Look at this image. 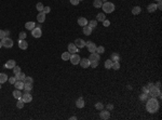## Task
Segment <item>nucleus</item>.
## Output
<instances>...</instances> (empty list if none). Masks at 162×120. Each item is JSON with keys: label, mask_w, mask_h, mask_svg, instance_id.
<instances>
[{"label": "nucleus", "mask_w": 162, "mask_h": 120, "mask_svg": "<svg viewBox=\"0 0 162 120\" xmlns=\"http://www.w3.org/2000/svg\"><path fill=\"white\" fill-rule=\"evenodd\" d=\"M140 100L142 101V102H146V101L148 100V94H145V93H142L140 95Z\"/></svg>", "instance_id": "f704fd0d"}, {"label": "nucleus", "mask_w": 162, "mask_h": 120, "mask_svg": "<svg viewBox=\"0 0 162 120\" xmlns=\"http://www.w3.org/2000/svg\"><path fill=\"white\" fill-rule=\"evenodd\" d=\"M15 81H16V79H15V77H9V82H10L11 84H14Z\"/></svg>", "instance_id": "de8ad7c7"}, {"label": "nucleus", "mask_w": 162, "mask_h": 120, "mask_svg": "<svg viewBox=\"0 0 162 120\" xmlns=\"http://www.w3.org/2000/svg\"><path fill=\"white\" fill-rule=\"evenodd\" d=\"M70 55L71 54L69 53V52H64V53L62 54V60L63 61H69V59H70Z\"/></svg>", "instance_id": "c85d7f7f"}, {"label": "nucleus", "mask_w": 162, "mask_h": 120, "mask_svg": "<svg viewBox=\"0 0 162 120\" xmlns=\"http://www.w3.org/2000/svg\"><path fill=\"white\" fill-rule=\"evenodd\" d=\"M96 52H97L98 54H102L105 52V48L103 47V46H99V47H96Z\"/></svg>", "instance_id": "4c0bfd02"}, {"label": "nucleus", "mask_w": 162, "mask_h": 120, "mask_svg": "<svg viewBox=\"0 0 162 120\" xmlns=\"http://www.w3.org/2000/svg\"><path fill=\"white\" fill-rule=\"evenodd\" d=\"M13 73L16 75V74H18V73H21V67L20 66H17V65H15L14 67H13Z\"/></svg>", "instance_id": "a19ab883"}, {"label": "nucleus", "mask_w": 162, "mask_h": 120, "mask_svg": "<svg viewBox=\"0 0 162 120\" xmlns=\"http://www.w3.org/2000/svg\"><path fill=\"white\" fill-rule=\"evenodd\" d=\"M8 79H9V77H8L7 74L0 73V83H4V82H7Z\"/></svg>", "instance_id": "412c9836"}, {"label": "nucleus", "mask_w": 162, "mask_h": 120, "mask_svg": "<svg viewBox=\"0 0 162 120\" xmlns=\"http://www.w3.org/2000/svg\"><path fill=\"white\" fill-rule=\"evenodd\" d=\"M102 23H103V25H104V26H105V27H108V26H109V25H110V22H109V21H108V20L103 21V22H102Z\"/></svg>", "instance_id": "8fccbe9b"}, {"label": "nucleus", "mask_w": 162, "mask_h": 120, "mask_svg": "<svg viewBox=\"0 0 162 120\" xmlns=\"http://www.w3.org/2000/svg\"><path fill=\"white\" fill-rule=\"evenodd\" d=\"M1 43H2V47H4V48H12L13 47V40L10 39L9 37H4V38L1 40Z\"/></svg>", "instance_id": "20e7f679"}, {"label": "nucleus", "mask_w": 162, "mask_h": 120, "mask_svg": "<svg viewBox=\"0 0 162 120\" xmlns=\"http://www.w3.org/2000/svg\"><path fill=\"white\" fill-rule=\"evenodd\" d=\"M106 20V15L105 13H98L96 15V21H99V22H103V21Z\"/></svg>", "instance_id": "bb28decb"}, {"label": "nucleus", "mask_w": 162, "mask_h": 120, "mask_svg": "<svg viewBox=\"0 0 162 120\" xmlns=\"http://www.w3.org/2000/svg\"><path fill=\"white\" fill-rule=\"evenodd\" d=\"M24 83H34V79L32 77H25Z\"/></svg>", "instance_id": "58836bf2"}, {"label": "nucleus", "mask_w": 162, "mask_h": 120, "mask_svg": "<svg viewBox=\"0 0 162 120\" xmlns=\"http://www.w3.org/2000/svg\"><path fill=\"white\" fill-rule=\"evenodd\" d=\"M149 94L151 97H161V90L158 87L152 86L151 88H149Z\"/></svg>", "instance_id": "7ed1b4c3"}, {"label": "nucleus", "mask_w": 162, "mask_h": 120, "mask_svg": "<svg viewBox=\"0 0 162 120\" xmlns=\"http://www.w3.org/2000/svg\"><path fill=\"white\" fill-rule=\"evenodd\" d=\"M140 12H142V8L140 7H134L132 9V14L133 15H138Z\"/></svg>", "instance_id": "cd10ccee"}, {"label": "nucleus", "mask_w": 162, "mask_h": 120, "mask_svg": "<svg viewBox=\"0 0 162 120\" xmlns=\"http://www.w3.org/2000/svg\"><path fill=\"white\" fill-rule=\"evenodd\" d=\"M24 89L26 92H30V91L32 90V83H25Z\"/></svg>", "instance_id": "72a5a7b5"}, {"label": "nucleus", "mask_w": 162, "mask_h": 120, "mask_svg": "<svg viewBox=\"0 0 162 120\" xmlns=\"http://www.w3.org/2000/svg\"><path fill=\"white\" fill-rule=\"evenodd\" d=\"M75 44L77 46L78 49H81V48L86 47V41H84L83 39H81V38H78V39L75 40Z\"/></svg>", "instance_id": "f8f14e48"}, {"label": "nucleus", "mask_w": 162, "mask_h": 120, "mask_svg": "<svg viewBox=\"0 0 162 120\" xmlns=\"http://www.w3.org/2000/svg\"><path fill=\"white\" fill-rule=\"evenodd\" d=\"M42 12H43L44 14H48V13L51 12V8H50V7H44V8H43V11H42Z\"/></svg>", "instance_id": "37998d69"}, {"label": "nucleus", "mask_w": 162, "mask_h": 120, "mask_svg": "<svg viewBox=\"0 0 162 120\" xmlns=\"http://www.w3.org/2000/svg\"><path fill=\"white\" fill-rule=\"evenodd\" d=\"M0 89H1V83H0Z\"/></svg>", "instance_id": "bf43d9fd"}, {"label": "nucleus", "mask_w": 162, "mask_h": 120, "mask_svg": "<svg viewBox=\"0 0 162 120\" xmlns=\"http://www.w3.org/2000/svg\"><path fill=\"white\" fill-rule=\"evenodd\" d=\"M111 65H112V61L111 60H107L105 62V68L106 69H111Z\"/></svg>", "instance_id": "473e14b6"}, {"label": "nucleus", "mask_w": 162, "mask_h": 120, "mask_svg": "<svg viewBox=\"0 0 162 120\" xmlns=\"http://www.w3.org/2000/svg\"><path fill=\"white\" fill-rule=\"evenodd\" d=\"M4 37H7V35H5V30L0 29V40H2Z\"/></svg>", "instance_id": "79ce46f5"}, {"label": "nucleus", "mask_w": 162, "mask_h": 120, "mask_svg": "<svg viewBox=\"0 0 162 120\" xmlns=\"http://www.w3.org/2000/svg\"><path fill=\"white\" fill-rule=\"evenodd\" d=\"M95 109H97V110H102V109H104V104H103V103H101V102H98V103H96V104H95Z\"/></svg>", "instance_id": "c9c22d12"}, {"label": "nucleus", "mask_w": 162, "mask_h": 120, "mask_svg": "<svg viewBox=\"0 0 162 120\" xmlns=\"http://www.w3.org/2000/svg\"><path fill=\"white\" fill-rule=\"evenodd\" d=\"M25 27H26V29H28V30H32L35 27H36V24H35V22H26Z\"/></svg>", "instance_id": "5701e85b"}, {"label": "nucleus", "mask_w": 162, "mask_h": 120, "mask_svg": "<svg viewBox=\"0 0 162 120\" xmlns=\"http://www.w3.org/2000/svg\"><path fill=\"white\" fill-rule=\"evenodd\" d=\"M111 109H113V105L112 104H108L107 105V110H111Z\"/></svg>", "instance_id": "3c124183"}, {"label": "nucleus", "mask_w": 162, "mask_h": 120, "mask_svg": "<svg viewBox=\"0 0 162 120\" xmlns=\"http://www.w3.org/2000/svg\"><path fill=\"white\" fill-rule=\"evenodd\" d=\"M142 91H143V93L149 94V88H148V87H143V88H142Z\"/></svg>", "instance_id": "c03bdc74"}, {"label": "nucleus", "mask_w": 162, "mask_h": 120, "mask_svg": "<svg viewBox=\"0 0 162 120\" xmlns=\"http://www.w3.org/2000/svg\"><path fill=\"white\" fill-rule=\"evenodd\" d=\"M24 81H21V80H16L15 81V83H14V87L15 89H17V90H22V89H24Z\"/></svg>", "instance_id": "2eb2a0df"}, {"label": "nucleus", "mask_w": 162, "mask_h": 120, "mask_svg": "<svg viewBox=\"0 0 162 120\" xmlns=\"http://www.w3.org/2000/svg\"><path fill=\"white\" fill-rule=\"evenodd\" d=\"M68 52L70 54H74V53H77V52H79V49L77 48V46L75 43H69L68 44Z\"/></svg>", "instance_id": "9b49d317"}, {"label": "nucleus", "mask_w": 162, "mask_h": 120, "mask_svg": "<svg viewBox=\"0 0 162 120\" xmlns=\"http://www.w3.org/2000/svg\"><path fill=\"white\" fill-rule=\"evenodd\" d=\"M120 59H121V56H120V54L119 53H112L110 55V60L112 62H119Z\"/></svg>", "instance_id": "aec40b11"}, {"label": "nucleus", "mask_w": 162, "mask_h": 120, "mask_svg": "<svg viewBox=\"0 0 162 120\" xmlns=\"http://www.w3.org/2000/svg\"><path fill=\"white\" fill-rule=\"evenodd\" d=\"M79 1H82V0H79Z\"/></svg>", "instance_id": "052dcab7"}, {"label": "nucleus", "mask_w": 162, "mask_h": 120, "mask_svg": "<svg viewBox=\"0 0 162 120\" xmlns=\"http://www.w3.org/2000/svg\"><path fill=\"white\" fill-rule=\"evenodd\" d=\"M156 1H157V2H158V1H161V0H156Z\"/></svg>", "instance_id": "13d9d810"}, {"label": "nucleus", "mask_w": 162, "mask_h": 120, "mask_svg": "<svg viewBox=\"0 0 162 120\" xmlns=\"http://www.w3.org/2000/svg\"><path fill=\"white\" fill-rule=\"evenodd\" d=\"M152 86H155V84H153V83H151V82H150V83H148V88H151Z\"/></svg>", "instance_id": "5fc2aeb1"}, {"label": "nucleus", "mask_w": 162, "mask_h": 120, "mask_svg": "<svg viewBox=\"0 0 162 120\" xmlns=\"http://www.w3.org/2000/svg\"><path fill=\"white\" fill-rule=\"evenodd\" d=\"M76 119H77L76 116H72V117H70V120H76Z\"/></svg>", "instance_id": "864d4df0"}, {"label": "nucleus", "mask_w": 162, "mask_h": 120, "mask_svg": "<svg viewBox=\"0 0 162 120\" xmlns=\"http://www.w3.org/2000/svg\"><path fill=\"white\" fill-rule=\"evenodd\" d=\"M43 3H41V2H38L37 3V5H36V9H37L39 12H42L43 11Z\"/></svg>", "instance_id": "e433bc0d"}, {"label": "nucleus", "mask_w": 162, "mask_h": 120, "mask_svg": "<svg viewBox=\"0 0 162 120\" xmlns=\"http://www.w3.org/2000/svg\"><path fill=\"white\" fill-rule=\"evenodd\" d=\"M102 1H104V2H106V1H107V0H102Z\"/></svg>", "instance_id": "4d7b16f0"}, {"label": "nucleus", "mask_w": 162, "mask_h": 120, "mask_svg": "<svg viewBox=\"0 0 162 120\" xmlns=\"http://www.w3.org/2000/svg\"><path fill=\"white\" fill-rule=\"evenodd\" d=\"M22 101L24 102V103H30V102L32 101V94H30L29 92H26L25 94H23L22 95Z\"/></svg>", "instance_id": "9d476101"}, {"label": "nucleus", "mask_w": 162, "mask_h": 120, "mask_svg": "<svg viewBox=\"0 0 162 120\" xmlns=\"http://www.w3.org/2000/svg\"><path fill=\"white\" fill-rule=\"evenodd\" d=\"M99 60H101V56H99V54H98L97 52L91 53L90 54V56H89V61H90V63H91V62H99Z\"/></svg>", "instance_id": "6e6552de"}, {"label": "nucleus", "mask_w": 162, "mask_h": 120, "mask_svg": "<svg viewBox=\"0 0 162 120\" xmlns=\"http://www.w3.org/2000/svg\"><path fill=\"white\" fill-rule=\"evenodd\" d=\"M26 32H20V35H18V37H20V39H26Z\"/></svg>", "instance_id": "a18cd8bd"}, {"label": "nucleus", "mask_w": 162, "mask_h": 120, "mask_svg": "<svg viewBox=\"0 0 162 120\" xmlns=\"http://www.w3.org/2000/svg\"><path fill=\"white\" fill-rule=\"evenodd\" d=\"M25 77H26V75H25L24 73H22V71L15 75V79H16V80H21V81H24Z\"/></svg>", "instance_id": "393cba45"}, {"label": "nucleus", "mask_w": 162, "mask_h": 120, "mask_svg": "<svg viewBox=\"0 0 162 120\" xmlns=\"http://www.w3.org/2000/svg\"><path fill=\"white\" fill-rule=\"evenodd\" d=\"M84 105H86V104H84L83 98H82V97H79L78 100H77V102H76V106L78 108H83Z\"/></svg>", "instance_id": "f3484780"}, {"label": "nucleus", "mask_w": 162, "mask_h": 120, "mask_svg": "<svg viewBox=\"0 0 162 120\" xmlns=\"http://www.w3.org/2000/svg\"><path fill=\"white\" fill-rule=\"evenodd\" d=\"M1 47H2V43H1V41H0V49H1Z\"/></svg>", "instance_id": "6e6d98bb"}, {"label": "nucleus", "mask_w": 162, "mask_h": 120, "mask_svg": "<svg viewBox=\"0 0 162 120\" xmlns=\"http://www.w3.org/2000/svg\"><path fill=\"white\" fill-rule=\"evenodd\" d=\"M16 64H15V61L14 60H9V61L5 63V65H4V67L5 68H9V69H11V68H13V67L15 66Z\"/></svg>", "instance_id": "dca6fc26"}, {"label": "nucleus", "mask_w": 162, "mask_h": 120, "mask_svg": "<svg viewBox=\"0 0 162 120\" xmlns=\"http://www.w3.org/2000/svg\"><path fill=\"white\" fill-rule=\"evenodd\" d=\"M111 68H112L113 70H118V69L120 68V63H119V62H112Z\"/></svg>", "instance_id": "2f4dec72"}, {"label": "nucleus", "mask_w": 162, "mask_h": 120, "mask_svg": "<svg viewBox=\"0 0 162 120\" xmlns=\"http://www.w3.org/2000/svg\"><path fill=\"white\" fill-rule=\"evenodd\" d=\"M147 104H146V109L149 114H156L159 110L160 104L158 102L157 97H149L147 101Z\"/></svg>", "instance_id": "f257e3e1"}, {"label": "nucleus", "mask_w": 162, "mask_h": 120, "mask_svg": "<svg viewBox=\"0 0 162 120\" xmlns=\"http://www.w3.org/2000/svg\"><path fill=\"white\" fill-rule=\"evenodd\" d=\"M80 56H79L77 53H74L70 55V59H69V61L71 62V64L72 65H78L79 63H80Z\"/></svg>", "instance_id": "423d86ee"}, {"label": "nucleus", "mask_w": 162, "mask_h": 120, "mask_svg": "<svg viewBox=\"0 0 162 120\" xmlns=\"http://www.w3.org/2000/svg\"><path fill=\"white\" fill-rule=\"evenodd\" d=\"M22 95L23 94L21 93V90H14L13 91V96H14L15 98H16V100H20V98H22Z\"/></svg>", "instance_id": "a878e982"}, {"label": "nucleus", "mask_w": 162, "mask_h": 120, "mask_svg": "<svg viewBox=\"0 0 162 120\" xmlns=\"http://www.w3.org/2000/svg\"><path fill=\"white\" fill-rule=\"evenodd\" d=\"M24 102H23V101H22V98H20V100H18V101H17V104H16V107L17 108H23V107H24Z\"/></svg>", "instance_id": "ea45409f"}, {"label": "nucleus", "mask_w": 162, "mask_h": 120, "mask_svg": "<svg viewBox=\"0 0 162 120\" xmlns=\"http://www.w3.org/2000/svg\"><path fill=\"white\" fill-rule=\"evenodd\" d=\"M88 25L91 27L92 29H93V28H95V27L97 26V21H96V20H92V21H90V22L88 23Z\"/></svg>", "instance_id": "7c9ffc66"}, {"label": "nucleus", "mask_w": 162, "mask_h": 120, "mask_svg": "<svg viewBox=\"0 0 162 120\" xmlns=\"http://www.w3.org/2000/svg\"><path fill=\"white\" fill-rule=\"evenodd\" d=\"M102 9L104 10V13H112L113 11H115V5H113L112 2L106 1V2L103 3Z\"/></svg>", "instance_id": "f03ea898"}, {"label": "nucleus", "mask_w": 162, "mask_h": 120, "mask_svg": "<svg viewBox=\"0 0 162 120\" xmlns=\"http://www.w3.org/2000/svg\"><path fill=\"white\" fill-rule=\"evenodd\" d=\"M86 47H88V50L90 53H94V52H96V47H97V46L92 41H86Z\"/></svg>", "instance_id": "0eeeda50"}, {"label": "nucleus", "mask_w": 162, "mask_h": 120, "mask_svg": "<svg viewBox=\"0 0 162 120\" xmlns=\"http://www.w3.org/2000/svg\"><path fill=\"white\" fill-rule=\"evenodd\" d=\"M93 5L95 8H102V5H103V1H102V0H94Z\"/></svg>", "instance_id": "c756f323"}, {"label": "nucleus", "mask_w": 162, "mask_h": 120, "mask_svg": "<svg viewBox=\"0 0 162 120\" xmlns=\"http://www.w3.org/2000/svg\"><path fill=\"white\" fill-rule=\"evenodd\" d=\"M83 34L86 35V36H90V35L92 34V28L89 26V25L83 26Z\"/></svg>", "instance_id": "6ab92c4d"}, {"label": "nucleus", "mask_w": 162, "mask_h": 120, "mask_svg": "<svg viewBox=\"0 0 162 120\" xmlns=\"http://www.w3.org/2000/svg\"><path fill=\"white\" fill-rule=\"evenodd\" d=\"M18 48L22 50H26L28 48V43H27L26 39H20V41H18Z\"/></svg>", "instance_id": "4468645a"}, {"label": "nucleus", "mask_w": 162, "mask_h": 120, "mask_svg": "<svg viewBox=\"0 0 162 120\" xmlns=\"http://www.w3.org/2000/svg\"><path fill=\"white\" fill-rule=\"evenodd\" d=\"M69 1H70V3H71L72 5H78L79 2H80L79 0H69Z\"/></svg>", "instance_id": "09e8293b"}, {"label": "nucleus", "mask_w": 162, "mask_h": 120, "mask_svg": "<svg viewBox=\"0 0 162 120\" xmlns=\"http://www.w3.org/2000/svg\"><path fill=\"white\" fill-rule=\"evenodd\" d=\"M45 15L47 14H44L43 12H39V14L37 15V21L39 23H43L45 21Z\"/></svg>", "instance_id": "a211bd4d"}, {"label": "nucleus", "mask_w": 162, "mask_h": 120, "mask_svg": "<svg viewBox=\"0 0 162 120\" xmlns=\"http://www.w3.org/2000/svg\"><path fill=\"white\" fill-rule=\"evenodd\" d=\"M32 35L34 38H40V37L42 36V29L41 27H35L34 29L32 30Z\"/></svg>", "instance_id": "39448f33"}, {"label": "nucleus", "mask_w": 162, "mask_h": 120, "mask_svg": "<svg viewBox=\"0 0 162 120\" xmlns=\"http://www.w3.org/2000/svg\"><path fill=\"white\" fill-rule=\"evenodd\" d=\"M99 117H101V119H104V120L109 119V118H110V113H109V110L102 109L101 113H99Z\"/></svg>", "instance_id": "1a4fd4ad"}, {"label": "nucleus", "mask_w": 162, "mask_h": 120, "mask_svg": "<svg viewBox=\"0 0 162 120\" xmlns=\"http://www.w3.org/2000/svg\"><path fill=\"white\" fill-rule=\"evenodd\" d=\"M157 9H158V8H157V3H150V5L147 7L148 12H155Z\"/></svg>", "instance_id": "b1692460"}, {"label": "nucleus", "mask_w": 162, "mask_h": 120, "mask_svg": "<svg viewBox=\"0 0 162 120\" xmlns=\"http://www.w3.org/2000/svg\"><path fill=\"white\" fill-rule=\"evenodd\" d=\"M79 64H80V66L82 67V68H88V67H90V61H89V59H81Z\"/></svg>", "instance_id": "ddd939ff"}, {"label": "nucleus", "mask_w": 162, "mask_h": 120, "mask_svg": "<svg viewBox=\"0 0 162 120\" xmlns=\"http://www.w3.org/2000/svg\"><path fill=\"white\" fill-rule=\"evenodd\" d=\"M88 20H86V17H79L78 18V24L80 25V26H86V25H88Z\"/></svg>", "instance_id": "4be33fe9"}, {"label": "nucleus", "mask_w": 162, "mask_h": 120, "mask_svg": "<svg viewBox=\"0 0 162 120\" xmlns=\"http://www.w3.org/2000/svg\"><path fill=\"white\" fill-rule=\"evenodd\" d=\"M156 87H158V88H161V82H160V81H158L157 82V84H155Z\"/></svg>", "instance_id": "603ef678"}, {"label": "nucleus", "mask_w": 162, "mask_h": 120, "mask_svg": "<svg viewBox=\"0 0 162 120\" xmlns=\"http://www.w3.org/2000/svg\"><path fill=\"white\" fill-rule=\"evenodd\" d=\"M90 66H91L92 68H96V67L98 66V62H91V63H90Z\"/></svg>", "instance_id": "49530a36"}]
</instances>
